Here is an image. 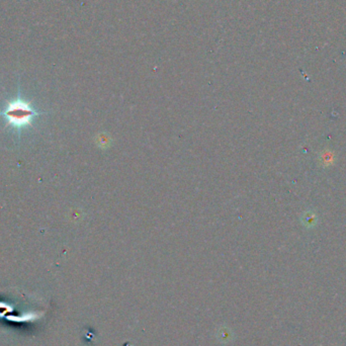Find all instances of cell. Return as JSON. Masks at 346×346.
Returning <instances> with one entry per match:
<instances>
[{
	"mask_svg": "<svg viewBox=\"0 0 346 346\" xmlns=\"http://www.w3.org/2000/svg\"><path fill=\"white\" fill-rule=\"evenodd\" d=\"M45 113L48 112L38 110L31 102L23 99L20 89H18L17 96L6 101L3 108L0 110V117L3 118L6 125L12 128L20 138L22 130L32 126L35 119Z\"/></svg>",
	"mask_w": 346,
	"mask_h": 346,
	"instance_id": "cell-1",
	"label": "cell"
}]
</instances>
